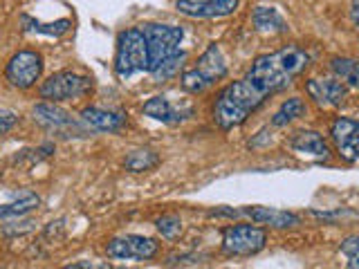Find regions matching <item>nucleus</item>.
Masks as SVG:
<instances>
[{
  "label": "nucleus",
  "instance_id": "19",
  "mask_svg": "<svg viewBox=\"0 0 359 269\" xmlns=\"http://www.w3.org/2000/svg\"><path fill=\"white\" fill-rule=\"evenodd\" d=\"M330 67L334 76L344 81L346 85H351L359 90V61L357 59H348V56H334L330 61Z\"/></svg>",
  "mask_w": 359,
  "mask_h": 269
},
{
  "label": "nucleus",
  "instance_id": "6",
  "mask_svg": "<svg viewBox=\"0 0 359 269\" xmlns=\"http://www.w3.org/2000/svg\"><path fill=\"white\" fill-rule=\"evenodd\" d=\"M267 233L256 224H233L222 231V251L233 258L256 256L265 249Z\"/></svg>",
  "mask_w": 359,
  "mask_h": 269
},
{
  "label": "nucleus",
  "instance_id": "10",
  "mask_svg": "<svg viewBox=\"0 0 359 269\" xmlns=\"http://www.w3.org/2000/svg\"><path fill=\"white\" fill-rule=\"evenodd\" d=\"M330 134L341 160L359 162V121L348 117H337L332 121Z\"/></svg>",
  "mask_w": 359,
  "mask_h": 269
},
{
  "label": "nucleus",
  "instance_id": "7",
  "mask_svg": "<svg viewBox=\"0 0 359 269\" xmlns=\"http://www.w3.org/2000/svg\"><path fill=\"white\" fill-rule=\"evenodd\" d=\"M43 74V56L34 50H22L16 52L7 63L5 78L18 88V90H27L39 81Z\"/></svg>",
  "mask_w": 359,
  "mask_h": 269
},
{
  "label": "nucleus",
  "instance_id": "15",
  "mask_svg": "<svg viewBox=\"0 0 359 269\" xmlns=\"http://www.w3.org/2000/svg\"><path fill=\"white\" fill-rule=\"evenodd\" d=\"M81 121L86 123L88 130H95V132H119L123 126H126L128 119L123 112L90 106V108L81 110Z\"/></svg>",
  "mask_w": 359,
  "mask_h": 269
},
{
  "label": "nucleus",
  "instance_id": "22",
  "mask_svg": "<svg viewBox=\"0 0 359 269\" xmlns=\"http://www.w3.org/2000/svg\"><path fill=\"white\" fill-rule=\"evenodd\" d=\"M157 162H160V157H157L153 151L140 149V151H133L123 164H126V168L130 173H144V171H151V168H155Z\"/></svg>",
  "mask_w": 359,
  "mask_h": 269
},
{
  "label": "nucleus",
  "instance_id": "9",
  "mask_svg": "<svg viewBox=\"0 0 359 269\" xmlns=\"http://www.w3.org/2000/svg\"><path fill=\"white\" fill-rule=\"evenodd\" d=\"M32 117L34 121L39 123V126L48 128V130H54L59 134H65V132H76V134H86V123L83 121H76L72 119L70 112H65L63 108L54 106L52 101H43V104H36L32 108Z\"/></svg>",
  "mask_w": 359,
  "mask_h": 269
},
{
  "label": "nucleus",
  "instance_id": "25",
  "mask_svg": "<svg viewBox=\"0 0 359 269\" xmlns=\"http://www.w3.org/2000/svg\"><path fill=\"white\" fill-rule=\"evenodd\" d=\"M187 59V54L184 52H180L177 56H173V59H168L160 70H155L153 76H155V81H166V78H171L180 72V67H182V61Z\"/></svg>",
  "mask_w": 359,
  "mask_h": 269
},
{
  "label": "nucleus",
  "instance_id": "26",
  "mask_svg": "<svg viewBox=\"0 0 359 269\" xmlns=\"http://www.w3.org/2000/svg\"><path fill=\"white\" fill-rule=\"evenodd\" d=\"M16 121H18V117L14 115V112H0V134L9 132L16 126Z\"/></svg>",
  "mask_w": 359,
  "mask_h": 269
},
{
  "label": "nucleus",
  "instance_id": "29",
  "mask_svg": "<svg viewBox=\"0 0 359 269\" xmlns=\"http://www.w3.org/2000/svg\"><path fill=\"white\" fill-rule=\"evenodd\" d=\"M70 267H74V269H104V267H108V265H99V263H72Z\"/></svg>",
  "mask_w": 359,
  "mask_h": 269
},
{
  "label": "nucleus",
  "instance_id": "14",
  "mask_svg": "<svg viewBox=\"0 0 359 269\" xmlns=\"http://www.w3.org/2000/svg\"><path fill=\"white\" fill-rule=\"evenodd\" d=\"M236 211H238V216H247L252 222L265 224V227H272V229H290V227H297L301 222L297 213L269 209V207H245V209H236Z\"/></svg>",
  "mask_w": 359,
  "mask_h": 269
},
{
  "label": "nucleus",
  "instance_id": "24",
  "mask_svg": "<svg viewBox=\"0 0 359 269\" xmlns=\"http://www.w3.org/2000/svg\"><path fill=\"white\" fill-rule=\"evenodd\" d=\"M341 254L348 258V267L359 269V233L348 235V238L341 240Z\"/></svg>",
  "mask_w": 359,
  "mask_h": 269
},
{
  "label": "nucleus",
  "instance_id": "28",
  "mask_svg": "<svg viewBox=\"0 0 359 269\" xmlns=\"http://www.w3.org/2000/svg\"><path fill=\"white\" fill-rule=\"evenodd\" d=\"M351 18L355 22V27L359 29V0H353V5H351Z\"/></svg>",
  "mask_w": 359,
  "mask_h": 269
},
{
  "label": "nucleus",
  "instance_id": "4",
  "mask_svg": "<svg viewBox=\"0 0 359 269\" xmlns=\"http://www.w3.org/2000/svg\"><path fill=\"white\" fill-rule=\"evenodd\" d=\"M224 76H227V61H224L218 45L213 43L207 48V52L200 56L198 63L182 74V88L187 92L198 95V92H205L207 88L218 83Z\"/></svg>",
  "mask_w": 359,
  "mask_h": 269
},
{
  "label": "nucleus",
  "instance_id": "20",
  "mask_svg": "<svg viewBox=\"0 0 359 269\" xmlns=\"http://www.w3.org/2000/svg\"><path fill=\"white\" fill-rule=\"evenodd\" d=\"M303 115H306V104H303V99H299V97L285 99L283 104H280V108L274 112L272 126H287V123H292Z\"/></svg>",
  "mask_w": 359,
  "mask_h": 269
},
{
  "label": "nucleus",
  "instance_id": "18",
  "mask_svg": "<svg viewBox=\"0 0 359 269\" xmlns=\"http://www.w3.org/2000/svg\"><path fill=\"white\" fill-rule=\"evenodd\" d=\"M41 205V198L34 193V191H20V193L14 195V200L7 202V205H0V220L5 218H20L25 213L39 209Z\"/></svg>",
  "mask_w": 359,
  "mask_h": 269
},
{
  "label": "nucleus",
  "instance_id": "3",
  "mask_svg": "<svg viewBox=\"0 0 359 269\" xmlns=\"http://www.w3.org/2000/svg\"><path fill=\"white\" fill-rule=\"evenodd\" d=\"M149 67V50L142 27H130L119 34L117 52H115V74L121 81H126L133 74L144 72Z\"/></svg>",
  "mask_w": 359,
  "mask_h": 269
},
{
  "label": "nucleus",
  "instance_id": "13",
  "mask_svg": "<svg viewBox=\"0 0 359 269\" xmlns=\"http://www.w3.org/2000/svg\"><path fill=\"white\" fill-rule=\"evenodd\" d=\"M142 112L155 121L166 123V126H175V123H182L194 115V108H191L189 104L177 106L168 97H153L142 106Z\"/></svg>",
  "mask_w": 359,
  "mask_h": 269
},
{
  "label": "nucleus",
  "instance_id": "27",
  "mask_svg": "<svg viewBox=\"0 0 359 269\" xmlns=\"http://www.w3.org/2000/svg\"><path fill=\"white\" fill-rule=\"evenodd\" d=\"M312 216L319 220H334V218H344V216H357V213L341 209V211H312Z\"/></svg>",
  "mask_w": 359,
  "mask_h": 269
},
{
  "label": "nucleus",
  "instance_id": "17",
  "mask_svg": "<svg viewBox=\"0 0 359 269\" xmlns=\"http://www.w3.org/2000/svg\"><path fill=\"white\" fill-rule=\"evenodd\" d=\"M252 22H254V27L263 34H285L290 29L287 20L278 14V9L263 7V5L252 11Z\"/></svg>",
  "mask_w": 359,
  "mask_h": 269
},
{
  "label": "nucleus",
  "instance_id": "1",
  "mask_svg": "<svg viewBox=\"0 0 359 269\" xmlns=\"http://www.w3.org/2000/svg\"><path fill=\"white\" fill-rule=\"evenodd\" d=\"M308 63V52L297 45H287L278 52L258 56L241 81H233L220 90L213 104V121L222 130L241 126L269 95L280 92L294 81Z\"/></svg>",
  "mask_w": 359,
  "mask_h": 269
},
{
  "label": "nucleus",
  "instance_id": "16",
  "mask_svg": "<svg viewBox=\"0 0 359 269\" xmlns=\"http://www.w3.org/2000/svg\"><path fill=\"white\" fill-rule=\"evenodd\" d=\"M290 149L294 151L297 155H306L312 157V160H328L330 151L328 144L323 142V137L317 130H299L292 134L290 139Z\"/></svg>",
  "mask_w": 359,
  "mask_h": 269
},
{
  "label": "nucleus",
  "instance_id": "23",
  "mask_svg": "<svg viewBox=\"0 0 359 269\" xmlns=\"http://www.w3.org/2000/svg\"><path fill=\"white\" fill-rule=\"evenodd\" d=\"M155 227L166 240H175V238H180V233H182V220H180L177 216H173V213H168V216L157 218Z\"/></svg>",
  "mask_w": 359,
  "mask_h": 269
},
{
  "label": "nucleus",
  "instance_id": "8",
  "mask_svg": "<svg viewBox=\"0 0 359 269\" xmlns=\"http://www.w3.org/2000/svg\"><path fill=\"white\" fill-rule=\"evenodd\" d=\"M160 251V244L146 235H121L106 244V254L115 261H151Z\"/></svg>",
  "mask_w": 359,
  "mask_h": 269
},
{
  "label": "nucleus",
  "instance_id": "21",
  "mask_svg": "<svg viewBox=\"0 0 359 269\" xmlns=\"http://www.w3.org/2000/svg\"><path fill=\"white\" fill-rule=\"evenodd\" d=\"M20 25L25 32H34V34H45V36H63V34L70 32L72 22L67 18H61L56 22H48V25H43V22H36L32 20L29 16H22L20 18Z\"/></svg>",
  "mask_w": 359,
  "mask_h": 269
},
{
  "label": "nucleus",
  "instance_id": "5",
  "mask_svg": "<svg viewBox=\"0 0 359 269\" xmlns=\"http://www.w3.org/2000/svg\"><path fill=\"white\" fill-rule=\"evenodd\" d=\"M93 90V78L86 74H79L72 70H63L52 74L48 81L41 85V99L59 104V101H72L86 97Z\"/></svg>",
  "mask_w": 359,
  "mask_h": 269
},
{
  "label": "nucleus",
  "instance_id": "2",
  "mask_svg": "<svg viewBox=\"0 0 359 269\" xmlns=\"http://www.w3.org/2000/svg\"><path fill=\"white\" fill-rule=\"evenodd\" d=\"M146 50H149V67L146 72H155L180 54V43L184 39V29L175 25H162V22H146L142 25Z\"/></svg>",
  "mask_w": 359,
  "mask_h": 269
},
{
  "label": "nucleus",
  "instance_id": "12",
  "mask_svg": "<svg viewBox=\"0 0 359 269\" xmlns=\"http://www.w3.org/2000/svg\"><path fill=\"white\" fill-rule=\"evenodd\" d=\"M241 0H177L175 9L189 18H224L238 9Z\"/></svg>",
  "mask_w": 359,
  "mask_h": 269
},
{
  "label": "nucleus",
  "instance_id": "11",
  "mask_svg": "<svg viewBox=\"0 0 359 269\" xmlns=\"http://www.w3.org/2000/svg\"><path fill=\"white\" fill-rule=\"evenodd\" d=\"M306 92L319 108H339L348 97V88L339 78H308Z\"/></svg>",
  "mask_w": 359,
  "mask_h": 269
}]
</instances>
